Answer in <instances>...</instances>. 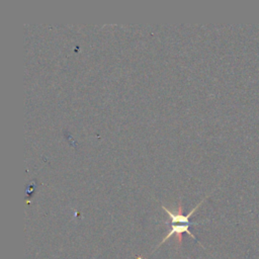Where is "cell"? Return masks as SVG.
Listing matches in <instances>:
<instances>
[{
    "mask_svg": "<svg viewBox=\"0 0 259 259\" xmlns=\"http://www.w3.org/2000/svg\"><path fill=\"white\" fill-rule=\"evenodd\" d=\"M205 198H206V197H204L200 202H198V204H197L188 214H186V215L182 213V205H181V203L179 204V206H178V212H176V213L172 212L170 209H168L167 207H165L164 205H162V208L168 213V215H169V218H170L171 230L168 232L167 236L162 240L161 244L164 243L165 241H167V240H168L172 235H174V234H176V236H177V242H178L179 244L182 243V234H183V233H187V234L190 235L194 240H197L196 237H195L193 234H191L190 231H189V225H190L189 218H190L191 214L197 209V207L204 201Z\"/></svg>",
    "mask_w": 259,
    "mask_h": 259,
    "instance_id": "1",
    "label": "cell"
}]
</instances>
